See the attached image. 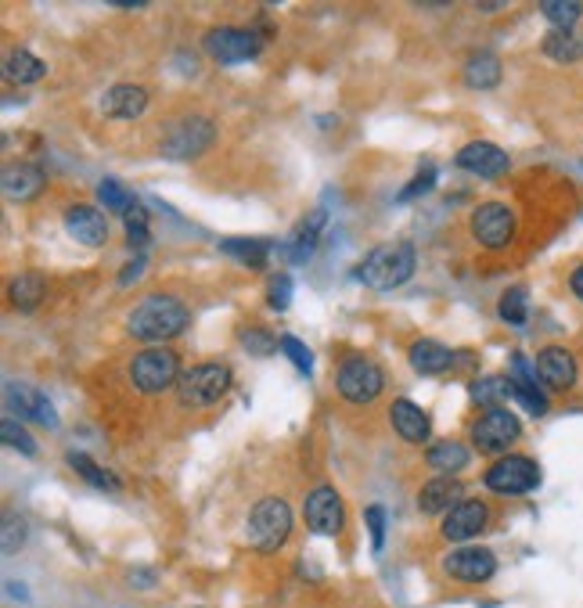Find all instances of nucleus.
Returning a JSON list of instances; mask_svg holds the SVG:
<instances>
[{
	"mask_svg": "<svg viewBox=\"0 0 583 608\" xmlns=\"http://www.w3.org/2000/svg\"><path fill=\"white\" fill-rule=\"evenodd\" d=\"M234 385V371L227 360H202V364L188 367L177 382V400L180 407H191V411H206V407H216L231 393Z\"/></svg>",
	"mask_w": 583,
	"mask_h": 608,
	"instance_id": "nucleus-4",
	"label": "nucleus"
},
{
	"mask_svg": "<svg viewBox=\"0 0 583 608\" xmlns=\"http://www.w3.org/2000/svg\"><path fill=\"white\" fill-rule=\"evenodd\" d=\"M472 224V238H476L483 249H508L515 238V213L504 202H483V206L472 209L468 216Z\"/></svg>",
	"mask_w": 583,
	"mask_h": 608,
	"instance_id": "nucleus-12",
	"label": "nucleus"
},
{
	"mask_svg": "<svg viewBox=\"0 0 583 608\" xmlns=\"http://www.w3.org/2000/svg\"><path fill=\"white\" fill-rule=\"evenodd\" d=\"M267 306L274 313H285L292 306V278L288 274H274L267 281Z\"/></svg>",
	"mask_w": 583,
	"mask_h": 608,
	"instance_id": "nucleus-41",
	"label": "nucleus"
},
{
	"mask_svg": "<svg viewBox=\"0 0 583 608\" xmlns=\"http://www.w3.org/2000/svg\"><path fill=\"white\" fill-rule=\"evenodd\" d=\"M321 227H324V213L317 209V213H310L299 224V231L292 234V242H288V263H296V267H303V263H310L314 260V249H317V234H321Z\"/></svg>",
	"mask_w": 583,
	"mask_h": 608,
	"instance_id": "nucleus-28",
	"label": "nucleus"
},
{
	"mask_svg": "<svg viewBox=\"0 0 583 608\" xmlns=\"http://www.w3.org/2000/svg\"><path fill=\"white\" fill-rule=\"evenodd\" d=\"M407 360H411V367L418 375H440V371H447V367L454 364V349L436 339H418L407 349Z\"/></svg>",
	"mask_w": 583,
	"mask_h": 608,
	"instance_id": "nucleus-24",
	"label": "nucleus"
},
{
	"mask_svg": "<svg viewBox=\"0 0 583 608\" xmlns=\"http://www.w3.org/2000/svg\"><path fill=\"white\" fill-rule=\"evenodd\" d=\"M497 313H501L504 324H526V317H530V292L522 285H512L508 292L501 296V303H497Z\"/></svg>",
	"mask_w": 583,
	"mask_h": 608,
	"instance_id": "nucleus-35",
	"label": "nucleus"
},
{
	"mask_svg": "<svg viewBox=\"0 0 583 608\" xmlns=\"http://www.w3.org/2000/svg\"><path fill=\"white\" fill-rule=\"evenodd\" d=\"M292 537V508L285 497H260L245 519V544L260 555H274Z\"/></svg>",
	"mask_w": 583,
	"mask_h": 608,
	"instance_id": "nucleus-3",
	"label": "nucleus"
},
{
	"mask_svg": "<svg viewBox=\"0 0 583 608\" xmlns=\"http://www.w3.org/2000/svg\"><path fill=\"white\" fill-rule=\"evenodd\" d=\"M443 573L450 580L458 583H468V587H476V583H486L494 580L497 573V555L490 547H479V544H468V547H458V551H450V555L440 558Z\"/></svg>",
	"mask_w": 583,
	"mask_h": 608,
	"instance_id": "nucleus-13",
	"label": "nucleus"
},
{
	"mask_svg": "<svg viewBox=\"0 0 583 608\" xmlns=\"http://www.w3.org/2000/svg\"><path fill=\"white\" fill-rule=\"evenodd\" d=\"M202 51L220 65H238L252 62L263 51V36L256 29H238V26H213L202 36Z\"/></svg>",
	"mask_w": 583,
	"mask_h": 608,
	"instance_id": "nucleus-10",
	"label": "nucleus"
},
{
	"mask_svg": "<svg viewBox=\"0 0 583 608\" xmlns=\"http://www.w3.org/2000/svg\"><path fill=\"white\" fill-rule=\"evenodd\" d=\"M472 389V400L479 403V407H501V400H508V396H515V382L512 375H486V378H476V382L468 385Z\"/></svg>",
	"mask_w": 583,
	"mask_h": 608,
	"instance_id": "nucleus-33",
	"label": "nucleus"
},
{
	"mask_svg": "<svg viewBox=\"0 0 583 608\" xmlns=\"http://www.w3.org/2000/svg\"><path fill=\"white\" fill-rule=\"evenodd\" d=\"M0 184H4L8 202H29L47 188V173L36 162H11V166H4Z\"/></svg>",
	"mask_w": 583,
	"mask_h": 608,
	"instance_id": "nucleus-19",
	"label": "nucleus"
},
{
	"mask_svg": "<svg viewBox=\"0 0 583 608\" xmlns=\"http://www.w3.org/2000/svg\"><path fill=\"white\" fill-rule=\"evenodd\" d=\"M123 227H126V245H130L137 256H144L152 234H148V209H144L141 202H134V206L123 213Z\"/></svg>",
	"mask_w": 583,
	"mask_h": 608,
	"instance_id": "nucleus-34",
	"label": "nucleus"
},
{
	"mask_svg": "<svg viewBox=\"0 0 583 608\" xmlns=\"http://www.w3.org/2000/svg\"><path fill=\"white\" fill-rule=\"evenodd\" d=\"M8 403L22 421H36L44 429H58V414H54L51 400L40 389H33V385L8 382Z\"/></svg>",
	"mask_w": 583,
	"mask_h": 608,
	"instance_id": "nucleus-17",
	"label": "nucleus"
},
{
	"mask_svg": "<svg viewBox=\"0 0 583 608\" xmlns=\"http://www.w3.org/2000/svg\"><path fill=\"white\" fill-rule=\"evenodd\" d=\"M238 342H242V349L249 353V357H274V353L281 349L278 335H274L270 328H256V324H252V328H242V339Z\"/></svg>",
	"mask_w": 583,
	"mask_h": 608,
	"instance_id": "nucleus-37",
	"label": "nucleus"
},
{
	"mask_svg": "<svg viewBox=\"0 0 583 608\" xmlns=\"http://www.w3.org/2000/svg\"><path fill=\"white\" fill-rule=\"evenodd\" d=\"M569 288H573V296L583 303V263L580 267H573V274H569Z\"/></svg>",
	"mask_w": 583,
	"mask_h": 608,
	"instance_id": "nucleus-46",
	"label": "nucleus"
},
{
	"mask_svg": "<svg viewBox=\"0 0 583 608\" xmlns=\"http://www.w3.org/2000/svg\"><path fill=\"white\" fill-rule=\"evenodd\" d=\"M454 166L472 173V177L497 180L512 170V159H508L504 148H497V144L490 141H468L465 148H458V155H454Z\"/></svg>",
	"mask_w": 583,
	"mask_h": 608,
	"instance_id": "nucleus-15",
	"label": "nucleus"
},
{
	"mask_svg": "<svg viewBox=\"0 0 583 608\" xmlns=\"http://www.w3.org/2000/svg\"><path fill=\"white\" fill-rule=\"evenodd\" d=\"M382 389H386V375H382V367L371 357H364V353H350V357L339 364V371H335V393H339V400L353 403V407L375 403L378 396H382Z\"/></svg>",
	"mask_w": 583,
	"mask_h": 608,
	"instance_id": "nucleus-5",
	"label": "nucleus"
},
{
	"mask_svg": "<svg viewBox=\"0 0 583 608\" xmlns=\"http://www.w3.org/2000/svg\"><path fill=\"white\" fill-rule=\"evenodd\" d=\"M65 231H69L72 242L87 245V249H101L108 242V220L94 206L65 209Z\"/></svg>",
	"mask_w": 583,
	"mask_h": 608,
	"instance_id": "nucleus-18",
	"label": "nucleus"
},
{
	"mask_svg": "<svg viewBox=\"0 0 583 608\" xmlns=\"http://www.w3.org/2000/svg\"><path fill=\"white\" fill-rule=\"evenodd\" d=\"M144 270V256H137L134 263H126L123 270H119V285H130V281H137V274Z\"/></svg>",
	"mask_w": 583,
	"mask_h": 608,
	"instance_id": "nucleus-45",
	"label": "nucleus"
},
{
	"mask_svg": "<svg viewBox=\"0 0 583 608\" xmlns=\"http://www.w3.org/2000/svg\"><path fill=\"white\" fill-rule=\"evenodd\" d=\"M540 15L548 18L555 29H573L580 26L583 4H576V0H544V4H540Z\"/></svg>",
	"mask_w": 583,
	"mask_h": 608,
	"instance_id": "nucleus-36",
	"label": "nucleus"
},
{
	"mask_svg": "<svg viewBox=\"0 0 583 608\" xmlns=\"http://www.w3.org/2000/svg\"><path fill=\"white\" fill-rule=\"evenodd\" d=\"M0 443H4L8 450H18V454L36 457V439L29 436V432L22 429V421H15V418L0 421Z\"/></svg>",
	"mask_w": 583,
	"mask_h": 608,
	"instance_id": "nucleus-38",
	"label": "nucleus"
},
{
	"mask_svg": "<svg viewBox=\"0 0 583 608\" xmlns=\"http://www.w3.org/2000/svg\"><path fill=\"white\" fill-rule=\"evenodd\" d=\"M180 375H184V371H180L177 353L166 346H148L130 360V382H134V389L144 396L166 393L170 385L180 382Z\"/></svg>",
	"mask_w": 583,
	"mask_h": 608,
	"instance_id": "nucleus-7",
	"label": "nucleus"
},
{
	"mask_svg": "<svg viewBox=\"0 0 583 608\" xmlns=\"http://www.w3.org/2000/svg\"><path fill=\"white\" fill-rule=\"evenodd\" d=\"M461 76H465V83L472 90H490V87H497V83H501L504 69H501V62H497V54L479 51L465 62V72H461Z\"/></svg>",
	"mask_w": 583,
	"mask_h": 608,
	"instance_id": "nucleus-31",
	"label": "nucleus"
},
{
	"mask_svg": "<svg viewBox=\"0 0 583 608\" xmlns=\"http://www.w3.org/2000/svg\"><path fill=\"white\" fill-rule=\"evenodd\" d=\"M213 137H216L213 119L184 116V119H177V123L166 126V134H162V141H159V152L173 162H191L206 152L209 144H213Z\"/></svg>",
	"mask_w": 583,
	"mask_h": 608,
	"instance_id": "nucleus-9",
	"label": "nucleus"
},
{
	"mask_svg": "<svg viewBox=\"0 0 583 608\" xmlns=\"http://www.w3.org/2000/svg\"><path fill=\"white\" fill-rule=\"evenodd\" d=\"M44 292H47V281L44 274H36V270H22L15 278L8 281V303L22 313H33L36 306L44 303Z\"/></svg>",
	"mask_w": 583,
	"mask_h": 608,
	"instance_id": "nucleus-25",
	"label": "nucleus"
},
{
	"mask_svg": "<svg viewBox=\"0 0 583 608\" xmlns=\"http://www.w3.org/2000/svg\"><path fill=\"white\" fill-rule=\"evenodd\" d=\"M414 267H418V252L411 242H389L371 249L360 267L353 270L360 285L375 288V292H393V288L407 285L414 278Z\"/></svg>",
	"mask_w": 583,
	"mask_h": 608,
	"instance_id": "nucleus-2",
	"label": "nucleus"
},
{
	"mask_svg": "<svg viewBox=\"0 0 583 608\" xmlns=\"http://www.w3.org/2000/svg\"><path fill=\"white\" fill-rule=\"evenodd\" d=\"M364 522H368V529H371V547L382 551V544H386V508H382V504L364 508Z\"/></svg>",
	"mask_w": 583,
	"mask_h": 608,
	"instance_id": "nucleus-43",
	"label": "nucleus"
},
{
	"mask_svg": "<svg viewBox=\"0 0 583 608\" xmlns=\"http://www.w3.org/2000/svg\"><path fill=\"white\" fill-rule=\"evenodd\" d=\"M540 51L555 58V62H580L583 58V26L573 29H551L544 40H540Z\"/></svg>",
	"mask_w": 583,
	"mask_h": 608,
	"instance_id": "nucleus-26",
	"label": "nucleus"
},
{
	"mask_svg": "<svg viewBox=\"0 0 583 608\" xmlns=\"http://www.w3.org/2000/svg\"><path fill=\"white\" fill-rule=\"evenodd\" d=\"M483 486L501 497H522L540 486V465L526 454H504L483 472Z\"/></svg>",
	"mask_w": 583,
	"mask_h": 608,
	"instance_id": "nucleus-8",
	"label": "nucleus"
},
{
	"mask_svg": "<svg viewBox=\"0 0 583 608\" xmlns=\"http://www.w3.org/2000/svg\"><path fill=\"white\" fill-rule=\"evenodd\" d=\"M533 367H537L540 382L548 385V389H555V393H566V389H573L576 375H580L576 357L569 353L566 346H544L537 353V360H533Z\"/></svg>",
	"mask_w": 583,
	"mask_h": 608,
	"instance_id": "nucleus-16",
	"label": "nucleus"
},
{
	"mask_svg": "<svg viewBox=\"0 0 583 608\" xmlns=\"http://www.w3.org/2000/svg\"><path fill=\"white\" fill-rule=\"evenodd\" d=\"M191 324L188 306L173 296H148L130 310L126 317V331L130 339L144 342V346H162V342L184 335V328Z\"/></svg>",
	"mask_w": 583,
	"mask_h": 608,
	"instance_id": "nucleus-1",
	"label": "nucleus"
},
{
	"mask_svg": "<svg viewBox=\"0 0 583 608\" xmlns=\"http://www.w3.org/2000/svg\"><path fill=\"white\" fill-rule=\"evenodd\" d=\"M98 198H101V206L112 209V213H126V209L137 202L134 191H126L119 180H101V184H98Z\"/></svg>",
	"mask_w": 583,
	"mask_h": 608,
	"instance_id": "nucleus-39",
	"label": "nucleus"
},
{
	"mask_svg": "<svg viewBox=\"0 0 583 608\" xmlns=\"http://www.w3.org/2000/svg\"><path fill=\"white\" fill-rule=\"evenodd\" d=\"M22 544H26V522L18 519L15 511H8L4 515V555H15Z\"/></svg>",
	"mask_w": 583,
	"mask_h": 608,
	"instance_id": "nucleus-42",
	"label": "nucleus"
},
{
	"mask_svg": "<svg viewBox=\"0 0 583 608\" xmlns=\"http://www.w3.org/2000/svg\"><path fill=\"white\" fill-rule=\"evenodd\" d=\"M389 421H393V429L400 432V436L407 439V443H425L429 439V432H432V421H429V414L418 407V403H411V400H393V407H389Z\"/></svg>",
	"mask_w": 583,
	"mask_h": 608,
	"instance_id": "nucleus-23",
	"label": "nucleus"
},
{
	"mask_svg": "<svg viewBox=\"0 0 583 608\" xmlns=\"http://www.w3.org/2000/svg\"><path fill=\"white\" fill-rule=\"evenodd\" d=\"M220 252L238 260L242 267H252V270H263L270 260V242L267 238H224L220 242Z\"/></svg>",
	"mask_w": 583,
	"mask_h": 608,
	"instance_id": "nucleus-30",
	"label": "nucleus"
},
{
	"mask_svg": "<svg viewBox=\"0 0 583 608\" xmlns=\"http://www.w3.org/2000/svg\"><path fill=\"white\" fill-rule=\"evenodd\" d=\"M4 76H8V83H36L47 76V65L36 54H29L26 47H15L4 58Z\"/></svg>",
	"mask_w": 583,
	"mask_h": 608,
	"instance_id": "nucleus-32",
	"label": "nucleus"
},
{
	"mask_svg": "<svg viewBox=\"0 0 583 608\" xmlns=\"http://www.w3.org/2000/svg\"><path fill=\"white\" fill-rule=\"evenodd\" d=\"M432 184H436V166H432V162H425L422 173H418V177H414L411 184H407V188L400 191V202H411V198L425 195V191H429Z\"/></svg>",
	"mask_w": 583,
	"mask_h": 608,
	"instance_id": "nucleus-44",
	"label": "nucleus"
},
{
	"mask_svg": "<svg viewBox=\"0 0 583 608\" xmlns=\"http://www.w3.org/2000/svg\"><path fill=\"white\" fill-rule=\"evenodd\" d=\"M468 439H472V447L486 457H504V450L515 447L522 439V421L515 411L508 407H486L472 425H468Z\"/></svg>",
	"mask_w": 583,
	"mask_h": 608,
	"instance_id": "nucleus-6",
	"label": "nucleus"
},
{
	"mask_svg": "<svg viewBox=\"0 0 583 608\" xmlns=\"http://www.w3.org/2000/svg\"><path fill=\"white\" fill-rule=\"evenodd\" d=\"M425 461H429V468H436L440 475H458V472H465L468 461H472V450H468L465 443H458V439H443V443H432Z\"/></svg>",
	"mask_w": 583,
	"mask_h": 608,
	"instance_id": "nucleus-27",
	"label": "nucleus"
},
{
	"mask_svg": "<svg viewBox=\"0 0 583 608\" xmlns=\"http://www.w3.org/2000/svg\"><path fill=\"white\" fill-rule=\"evenodd\" d=\"M65 461H69L72 472L80 475V479H87L94 490H105V493H119V490H123V483H119L116 475L108 472V468H101L98 461H94L90 454H83V450H69V454H65Z\"/></svg>",
	"mask_w": 583,
	"mask_h": 608,
	"instance_id": "nucleus-29",
	"label": "nucleus"
},
{
	"mask_svg": "<svg viewBox=\"0 0 583 608\" xmlns=\"http://www.w3.org/2000/svg\"><path fill=\"white\" fill-rule=\"evenodd\" d=\"M461 493H465V483L454 479V475L429 479V483L418 490V511H422V515H447L454 504H461Z\"/></svg>",
	"mask_w": 583,
	"mask_h": 608,
	"instance_id": "nucleus-22",
	"label": "nucleus"
},
{
	"mask_svg": "<svg viewBox=\"0 0 583 608\" xmlns=\"http://www.w3.org/2000/svg\"><path fill=\"white\" fill-rule=\"evenodd\" d=\"M101 112L108 119H141L148 112V90L137 83H119V87L101 94Z\"/></svg>",
	"mask_w": 583,
	"mask_h": 608,
	"instance_id": "nucleus-20",
	"label": "nucleus"
},
{
	"mask_svg": "<svg viewBox=\"0 0 583 608\" xmlns=\"http://www.w3.org/2000/svg\"><path fill=\"white\" fill-rule=\"evenodd\" d=\"M512 382H515V400L526 403V411L530 414H548V396L540 393V375L537 367L530 364V360L522 357V353H512Z\"/></svg>",
	"mask_w": 583,
	"mask_h": 608,
	"instance_id": "nucleus-21",
	"label": "nucleus"
},
{
	"mask_svg": "<svg viewBox=\"0 0 583 608\" xmlns=\"http://www.w3.org/2000/svg\"><path fill=\"white\" fill-rule=\"evenodd\" d=\"M486 526H490V504L468 497V501L454 504V508L443 515L440 537L447 540V544H468V540H476Z\"/></svg>",
	"mask_w": 583,
	"mask_h": 608,
	"instance_id": "nucleus-14",
	"label": "nucleus"
},
{
	"mask_svg": "<svg viewBox=\"0 0 583 608\" xmlns=\"http://www.w3.org/2000/svg\"><path fill=\"white\" fill-rule=\"evenodd\" d=\"M303 522L314 537H339L346 529V504L335 486H314L303 501Z\"/></svg>",
	"mask_w": 583,
	"mask_h": 608,
	"instance_id": "nucleus-11",
	"label": "nucleus"
},
{
	"mask_svg": "<svg viewBox=\"0 0 583 608\" xmlns=\"http://www.w3.org/2000/svg\"><path fill=\"white\" fill-rule=\"evenodd\" d=\"M281 353L296 364L299 375H314V353H310L296 335H281Z\"/></svg>",
	"mask_w": 583,
	"mask_h": 608,
	"instance_id": "nucleus-40",
	"label": "nucleus"
}]
</instances>
